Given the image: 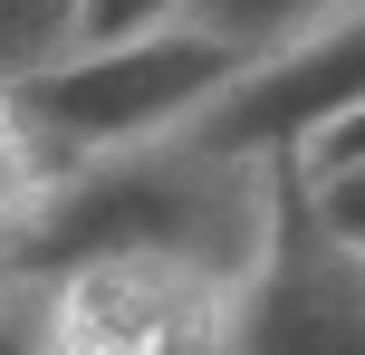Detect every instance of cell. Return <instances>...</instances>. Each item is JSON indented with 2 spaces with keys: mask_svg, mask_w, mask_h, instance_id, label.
<instances>
[{
  "mask_svg": "<svg viewBox=\"0 0 365 355\" xmlns=\"http://www.w3.org/2000/svg\"><path fill=\"white\" fill-rule=\"evenodd\" d=\"M269 231H279V154H221L182 125L154 144L96 154L48 202L10 211L0 260H10V279H48V269L106 260V250H164V260L259 279Z\"/></svg>",
  "mask_w": 365,
  "mask_h": 355,
  "instance_id": "cell-1",
  "label": "cell"
},
{
  "mask_svg": "<svg viewBox=\"0 0 365 355\" xmlns=\"http://www.w3.org/2000/svg\"><path fill=\"white\" fill-rule=\"evenodd\" d=\"M250 279L164 250H106V260L10 279V337L38 355H240Z\"/></svg>",
  "mask_w": 365,
  "mask_h": 355,
  "instance_id": "cell-2",
  "label": "cell"
},
{
  "mask_svg": "<svg viewBox=\"0 0 365 355\" xmlns=\"http://www.w3.org/2000/svg\"><path fill=\"white\" fill-rule=\"evenodd\" d=\"M250 68L259 58L231 48V38H212V29H164V38H125V48H77V58H58V68L19 77L0 115H10V125H38L48 144H68L77 164H96V154L182 134Z\"/></svg>",
  "mask_w": 365,
  "mask_h": 355,
  "instance_id": "cell-3",
  "label": "cell"
},
{
  "mask_svg": "<svg viewBox=\"0 0 365 355\" xmlns=\"http://www.w3.org/2000/svg\"><path fill=\"white\" fill-rule=\"evenodd\" d=\"M240 355H365V250L317 221L298 154H279V231L240 298Z\"/></svg>",
  "mask_w": 365,
  "mask_h": 355,
  "instance_id": "cell-4",
  "label": "cell"
},
{
  "mask_svg": "<svg viewBox=\"0 0 365 355\" xmlns=\"http://www.w3.org/2000/svg\"><path fill=\"white\" fill-rule=\"evenodd\" d=\"M346 115H365V0L298 29L289 48H269L221 106L192 115V134L221 154H308Z\"/></svg>",
  "mask_w": 365,
  "mask_h": 355,
  "instance_id": "cell-5",
  "label": "cell"
},
{
  "mask_svg": "<svg viewBox=\"0 0 365 355\" xmlns=\"http://www.w3.org/2000/svg\"><path fill=\"white\" fill-rule=\"evenodd\" d=\"M77 29H87V0H0V77L19 87V77L58 68Z\"/></svg>",
  "mask_w": 365,
  "mask_h": 355,
  "instance_id": "cell-6",
  "label": "cell"
},
{
  "mask_svg": "<svg viewBox=\"0 0 365 355\" xmlns=\"http://www.w3.org/2000/svg\"><path fill=\"white\" fill-rule=\"evenodd\" d=\"M336 10H346V0H202L192 29L231 38V48H250V58H269V48H289L298 29H317V19H336Z\"/></svg>",
  "mask_w": 365,
  "mask_h": 355,
  "instance_id": "cell-7",
  "label": "cell"
},
{
  "mask_svg": "<svg viewBox=\"0 0 365 355\" xmlns=\"http://www.w3.org/2000/svg\"><path fill=\"white\" fill-rule=\"evenodd\" d=\"M202 0H87V29L77 48H125V38H164V29H192ZM68 48V58H77Z\"/></svg>",
  "mask_w": 365,
  "mask_h": 355,
  "instance_id": "cell-8",
  "label": "cell"
},
{
  "mask_svg": "<svg viewBox=\"0 0 365 355\" xmlns=\"http://www.w3.org/2000/svg\"><path fill=\"white\" fill-rule=\"evenodd\" d=\"M298 173H308V164H298ZM308 202H317V221H327L336 240H356V250H365V164L308 173Z\"/></svg>",
  "mask_w": 365,
  "mask_h": 355,
  "instance_id": "cell-9",
  "label": "cell"
},
{
  "mask_svg": "<svg viewBox=\"0 0 365 355\" xmlns=\"http://www.w3.org/2000/svg\"><path fill=\"white\" fill-rule=\"evenodd\" d=\"M298 164H308V173H336V164H365V115H346V125H336V134H317V144L298 154Z\"/></svg>",
  "mask_w": 365,
  "mask_h": 355,
  "instance_id": "cell-10",
  "label": "cell"
}]
</instances>
